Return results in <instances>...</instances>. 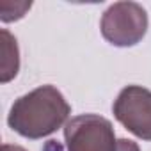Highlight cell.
Here are the masks:
<instances>
[{"mask_svg": "<svg viewBox=\"0 0 151 151\" xmlns=\"http://www.w3.org/2000/svg\"><path fill=\"white\" fill-rule=\"evenodd\" d=\"M71 105L55 86H39L14 100L7 124L18 135L37 140L55 133L68 123Z\"/></svg>", "mask_w": 151, "mask_h": 151, "instance_id": "1", "label": "cell"}, {"mask_svg": "<svg viewBox=\"0 0 151 151\" xmlns=\"http://www.w3.org/2000/svg\"><path fill=\"white\" fill-rule=\"evenodd\" d=\"M100 30L112 46H135L147 32V13L137 2H116L103 13Z\"/></svg>", "mask_w": 151, "mask_h": 151, "instance_id": "2", "label": "cell"}, {"mask_svg": "<svg viewBox=\"0 0 151 151\" xmlns=\"http://www.w3.org/2000/svg\"><path fill=\"white\" fill-rule=\"evenodd\" d=\"M68 151H117L112 123L98 114H80L64 124Z\"/></svg>", "mask_w": 151, "mask_h": 151, "instance_id": "3", "label": "cell"}, {"mask_svg": "<svg viewBox=\"0 0 151 151\" xmlns=\"http://www.w3.org/2000/svg\"><path fill=\"white\" fill-rule=\"evenodd\" d=\"M114 117L137 139L151 140V91L142 86H126L119 91Z\"/></svg>", "mask_w": 151, "mask_h": 151, "instance_id": "4", "label": "cell"}, {"mask_svg": "<svg viewBox=\"0 0 151 151\" xmlns=\"http://www.w3.org/2000/svg\"><path fill=\"white\" fill-rule=\"evenodd\" d=\"M2 34V84H7L11 82L18 71H20V50H18V41L16 37L7 30V29H2L0 30Z\"/></svg>", "mask_w": 151, "mask_h": 151, "instance_id": "5", "label": "cell"}, {"mask_svg": "<svg viewBox=\"0 0 151 151\" xmlns=\"http://www.w3.org/2000/svg\"><path fill=\"white\" fill-rule=\"evenodd\" d=\"M32 7L30 2H9V0H2L0 2V20L4 23L16 22L25 16V13Z\"/></svg>", "mask_w": 151, "mask_h": 151, "instance_id": "6", "label": "cell"}, {"mask_svg": "<svg viewBox=\"0 0 151 151\" xmlns=\"http://www.w3.org/2000/svg\"><path fill=\"white\" fill-rule=\"evenodd\" d=\"M117 151H140L139 144L130 139H119L117 140Z\"/></svg>", "mask_w": 151, "mask_h": 151, "instance_id": "7", "label": "cell"}, {"mask_svg": "<svg viewBox=\"0 0 151 151\" xmlns=\"http://www.w3.org/2000/svg\"><path fill=\"white\" fill-rule=\"evenodd\" d=\"M2 151H27V149L22 147V146H16V144H4Z\"/></svg>", "mask_w": 151, "mask_h": 151, "instance_id": "8", "label": "cell"}]
</instances>
